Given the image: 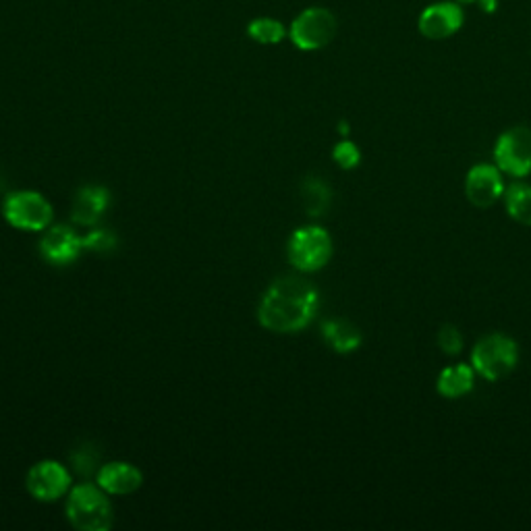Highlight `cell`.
<instances>
[{"instance_id": "obj_1", "label": "cell", "mask_w": 531, "mask_h": 531, "mask_svg": "<svg viewBox=\"0 0 531 531\" xmlns=\"http://www.w3.org/2000/svg\"><path fill=\"white\" fill-rule=\"evenodd\" d=\"M320 295L312 283L299 276H281L264 293L258 318L272 332H299L310 324L318 312Z\"/></svg>"}, {"instance_id": "obj_2", "label": "cell", "mask_w": 531, "mask_h": 531, "mask_svg": "<svg viewBox=\"0 0 531 531\" xmlns=\"http://www.w3.org/2000/svg\"><path fill=\"white\" fill-rule=\"evenodd\" d=\"M113 505L104 490L94 484H79L69 492L67 519L81 531H106L113 527Z\"/></svg>"}, {"instance_id": "obj_3", "label": "cell", "mask_w": 531, "mask_h": 531, "mask_svg": "<svg viewBox=\"0 0 531 531\" xmlns=\"http://www.w3.org/2000/svg\"><path fill=\"white\" fill-rule=\"evenodd\" d=\"M519 361V347L505 334H488L471 353V363L486 380H500L509 376Z\"/></svg>"}, {"instance_id": "obj_4", "label": "cell", "mask_w": 531, "mask_h": 531, "mask_svg": "<svg viewBox=\"0 0 531 531\" xmlns=\"http://www.w3.org/2000/svg\"><path fill=\"white\" fill-rule=\"evenodd\" d=\"M332 258V239L322 227H301L289 241V260L301 272H318Z\"/></svg>"}, {"instance_id": "obj_5", "label": "cell", "mask_w": 531, "mask_h": 531, "mask_svg": "<svg viewBox=\"0 0 531 531\" xmlns=\"http://www.w3.org/2000/svg\"><path fill=\"white\" fill-rule=\"evenodd\" d=\"M3 212L9 225L21 231H44L52 222V206L38 191H13Z\"/></svg>"}, {"instance_id": "obj_6", "label": "cell", "mask_w": 531, "mask_h": 531, "mask_svg": "<svg viewBox=\"0 0 531 531\" xmlns=\"http://www.w3.org/2000/svg\"><path fill=\"white\" fill-rule=\"evenodd\" d=\"M334 34H337V19L320 7L303 11L291 25V40L301 50L324 48Z\"/></svg>"}, {"instance_id": "obj_7", "label": "cell", "mask_w": 531, "mask_h": 531, "mask_svg": "<svg viewBox=\"0 0 531 531\" xmlns=\"http://www.w3.org/2000/svg\"><path fill=\"white\" fill-rule=\"evenodd\" d=\"M494 158L500 171L513 177L531 173V129L515 127L500 135L494 148Z\"/></svg>"}, {"instance_id": "obj_8", "label": "cell", "mask_w": 531, "mask_h": 531, "mask_svg": "<svg viewBox=\"0 0 531 531\" xmlns=\"http://www.w3.org/2000/svg\"><path fill=\"white\" fill-rule=\"evenodd\" d=\"M27 492H30L40 502H54L63 498L71 488V473L59 461H40L25 478Z\"/></svg>"}, {"instance_id": "obj_9", "label": "cell", "mask_w": 531, "mask_h": 531, "mask_svg": "<svg viewBox=\"0 0 531 531\" xmlns=\"http://www.w3.org/2000/svg\"><path fill=\"white\" fill-rule=\"evenodd\" d=\"M83 249H86L83 247V237H79L75 229L67 225L52 227L40 241L42 258L54 266L73 264L81 256Z\"/></svg>"}, {"instance_id": "obj_10", "label": "cell", "mask_w": 531, "mask_h": 531, "mask_svg": "<svg viewBox=\"0 0 531 531\" xmlns=\"http://www.w3.org/2000/svg\"><path fill=\"white\" fill-rule=\"evenodd\" d=\"M502 191H505V185H502V177L496 166L475 164L469 171L465 181V193L473 206L478 208L492 206L500 198Z\"/></svg>"}, {"instance_id": "obj_11", "label": "cell", "mask_w": 531, "mask_h": 531, "mask_svg": "<svg viewBox=\"0 0 531 531\" xmlns=\"http://www.w3.org/2000/svg\"><path fill=\"white\" fill-rule=\"evenodd\" d=\"M463 25V11L455 3H438L419 17V32L428 40H444L457 34Z\"/></svg>"}, {"instance_id": "obj_12", "label": "cell", "mask_w": 531, "mask_h": 531, "mask_svg": "<svg viewBox=\"0 0 531 531\" xmlns=\"http://www.w3.org/2000/svg\"><path fill=\"white\" fill-rule=\"evenodd\" d=\"M96 482L108 494L125 496V494H133L135 490L142 488L144 473L131 463L113 461V463H106L98 469Z\"/></svg>"}, {"instance_id": "obj_13", "label": "cell", "mask_w": 531, "mask_h": 531, "mask_svg": "<svg viewBox=\"0 0 531 531\" xmlns=\"http://www.w3.org/2000/svg\"><path fill=\"white\" fill-rule=\"evenodd\" d=\"M110 204V191L102 185H86L77 191L71 218L81 227H94Z\"/></svg>"}, {"instance_id": "obj_14", "label": "cell", "mask_w": 531, "mask_h": 531, "mask_svg": "<svg viewBox=\"0 0 531 531\" xmlns=\"http://www.w3.org/2000/svg\"><path fill=\"white\" fill-rule=\"evenodd\" d=\"M322 337L337 353H353L361 345V332L349 320H328L322 326Z\"/></svg>"}, {"instance_id": "obj_15", "label": "cell", "mask_w": 531, "mask_h": 531, "mask_svg": "<svg viewBox=\"0 0 531 531\" xmlns=\"http://www.w3.org/2000/svg\"><path fill=\"white\" fill-rule=\"evenodd\" d=\"M438 393L446 399H457L467 395L473 388V370L465 363H457L453 368L442 370L438 376Z\"/></svg>"}, {"instance_id": "obj_16", "label": "cell", "mask_w": 531, "mask_h": 531, "mask_svg": "<svg viewBox=\"0 0 531 531\" xmlns=\"http://www.w3.org/2000/svg\"><path fill=\"white\" fill-rule=\"evenodd\" d=\"M301 200H303L305 212L318 218L328 210L332 193H330V187L322 179L310 177V179H305L301 185Z\"/></svg>"}, {"instance_id": "obj_17", "label": "cell", "mask_w": 531, "mask_h": 531, "mask_svg": "<svg viewBox=\"0 0 531 531\" xmlns=\"http://www.w3.org/2000/svg\"><path fill=\"white\" fill-rule=\"evenodd\" d=\"M507 210L513 220L531 227V185L513 183L507 189Z\"/></svg>"}, {"instance_id": "obj_18", "label": "cell", "mask_w": 531, "mask_h": 531, "mask_svg": "<svg viewBox=\"0 0 531 531\" xmlns=\"http://www.w3.org/2000/svg\"><path fill=\"white\" fill-rule=\"evenodd\" d=\"M247 34L251 40H256L260 44H278L285 38V27L281 21L262 17L249 23Z\"/></svg>"}, {"instance_id": "obj_19", "label": "cell", "mask_w": 531, "mask_h": 531, "mask_svg": "<svg viewBox=\"0 0 531 531\" xmlns=\"http://www.w3.org/2000/svg\"><path fill=\"white\" fill-rule=\"evenodd\" d=\"M100 459H102V453H100V449H96V446L92 442L81 444L79 449H75L71 453L73 469L81 475V478H90V475L98 473Z\"/></svg>"}, {"instance_id": "obj_20", "label": "cell", "mask_w": 531, "mask_h": 531, "mask_svg": "<svg viewBox=\"0 0 531 531\" xmlns=\"http://www.w3.org/2000/svg\"><path fill=\"white\" fill-rule=\"evenodd\" d=\"M117 245L119 239L115 231L110 229H92L86 237H83V247L88 251H94V254H113Z\"/></svg>"}, {"instance_id": "obj_21", "label": "cell", "mask_w": 531, "mask_h": 531, "mask_svg": "<svg viewBox=\"0 0 531 531\" xmlns=\"http://www.w3.org/2000/svg\"><path fill=\"white\" fill-rule=\"evenodd\" d=\"M332 158H334V162H337L341 166V169L351 171V169H355V166L359 164L361 154H359V148L353 142H341V144L334 146Z\"/></svg>"}, {"instance_id": "obj_22", "label": "cell", "mask_w": 531, "mask_h": 531, "mask_svg": "<svg viewBox=\"0 0 531 531\" xmlns=\"http://www.w3.org/2000/svg\"><path fill=\"white\" fill-rule=\"evenodd\" d=\"M438 345L440 349L446 353V355H459L461 349H463V337H461V332L451 326V324H446L440 328L438 332Z\"/></svg>"}, {"instance_id": "obj_23", "label": "cell", "mask_w": 531, "mask_h": 531, "mask_svg": "<svg viewBox=\"0 0 531 531\" xmlns=\"http://www.w3.org/2000/svg\"><path fill=\"white\" fill-rule=\"evenodd\" d=\"M461 3H473V0H461Z\"/></svg>"}]
</instances>
